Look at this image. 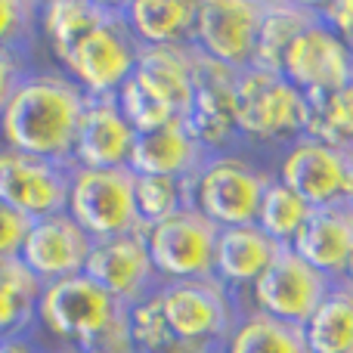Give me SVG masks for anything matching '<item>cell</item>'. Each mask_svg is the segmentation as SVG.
Returning <instances> with one entry per match:
<instances>
[{"label": "cell", "mask_w": 353, "mask_h": 353, "mask_svg": "<svg viewBox=\"0 0 353 353\" xmlns=\"http://www.w3.org/2000/svg\"><path fill=\"white\" fill-rule=\"evenodd\" d=\"M137 146V130L121 115L115 97H87V109L81 118L78 137L72 149L74 168H90V171H112V168H128Z\"/></svg>", "instance_id": "e0dca14e"}, {"label": "cell", "mask_w": 353, "mask_h": 353, "mask_svg": "<svg viewBox=\"0 0 353 353\" xmlns=\"http://www.w3.org/2000/svg\"><path fill=\"white\" fill-rule=\"evenodd\" d=\"M332 285H335V279L310 267L292 248H282L273 267L248 288L245 298H248V310L304 329L307 319L316 313L323 298L332 292Z\"/></svg>", "instance_id": "ba28073f"}, {"label": "cell", "mask_w": 353, "mask_h": 353, "mask_svg": "<svg viewBox=\"0 0 353 353\" xmlns=\"http://www.w3.org/2000/svg\"><path fill=\"white\" fill-rule=\"evenodd\" d=\"M90 251H93V239L74 223L72 214L62 211V214H53V217H43L31 223L19 261L43 285H50V282L84 273Z\"/></svg>", "instance_id": "2e32d148"}, {"label": "cell", "mask_w": 353, "mask_h": 353, "mask_svg": "<svg viewBox=\"0 0 353 353\" xmlns=\"http://www.w3.org/2000/svg\"><path fill=\"white\" fill-rule=\"evenodd\" d=\"M301 137L353 149V84L301 93Z\"/></svg>", "instance_id": "484cf974"}, {"label": "cell", "mask_w": 353, "mask_h": 353, "mask_svg": "<svg viewBox=\"0 0 353 353\" xmlns=\"http://www.w3.org/2000/svg\"><path fill=\"white\" fill-rule=\"evenodd\" d=\"M112 10H115V3H105V0H50V3H41V37L53 53V59L62 65L68 53L103 19H109Z\"/></svg>", "instance_id": "7402d4cb"}, {"label": "cell", "mask_w": 353, "mask_h": 353, "mask_svg": "<svg viewBox=\"0 0 353 353\" xmlns=\"http://www.w3.org/2000/svg\"><path fill=\"white\" fill-rule=\"evenodd\" d=\"M115 103L137 134H149V130H159L171 121H183L174 105L161 97L159 87L143 78L140 72H134L121 84V90L115 93Z\"/></svg>", "instance_id": "f1b7e54d"}, {"label": "cell", "mask_w": 353, "mask_h": 353, "mask_svg": "<svg viewBox=\"0 0 353 353\" xmlns=\"http://www.w3.org/2000/svg\"><path fill=\"white\" fill-rule=\"evenodd\" d=\"M220 353H310L304 341V329L279 323L273 316H263L248 310L239 316L232 335L226 338Z\"/></svg>", "instance_id": "83f0119b"}, {"label": "cell", "mask_w": 353, "mask_h": 353, "mask_svg": "<svg viewBox=\"0 0 353 353\" xmlns=\"http://www.w3.org/2000/svg\"><path fill=\"white\" fill-rule=\"evenodd\" d=\"M41 37V3L0 0V50L28 56Z\"/></svg>", "instance_id": "1f68e13d"}, {"label": "cell", "mask_w": 353, "mask_h": 353, "mask_svg": "<svg viewBox=\"0 0 353 353\" xmlns=\"http://www.w3.org/2000/svg\"><path fill=\"white\" fill-rule=\"evenodd\" d=\"M282 245L273 242L257 223L251 226H226L217 239V261L214 279L223 282L232 294H248V288L273 267Z\"/></svg>", "instance_id": "ffe728a7"}, {"label": "cell", "mask_w": 353, "mask_h": 353, "mask_svg": "<svg viewBox=\"0 0 353 353\" xmlns=\"http://www.w3.org/2000/svg\"><path fill=\"white\" fill-rule=\"evenodd\" d=\"M236 68L199 53L195 62V93L192 109L186 115V128L211 155L239 152L242 137L236 130Z\"/></svg>", "instance_id": "5bb4252c"}, {"label": "cell", "mask_w": 353, "mask_h": 353, "mask_svg": "<svg viewBox=\"0 0 353 353\" xmlns=\"http://www.w3.org/2000/svg\"><path fill=\"white\" fill-rule=\"evenodd\" d=\"M72 174L74 165L0 146V201L16 208L28 220L68 211Z\"/></svg>", "instance_id": "7c38bea8"}, {"label": "cell", "mask_w": 353, "mask_h": 353, "mask_svg": "<svg viewBox=\"0 0 353 353\" xmlns=\"http://www.w3.org/2000/svg\"><path fill=\"white\" fill-rule=\"evenodd\" d=\"M273 176L298 192L310 208L353 201V149L298 137L282 149Z\"/></svg>", "instance_id": "30bf717a"}, {"label": "cell", "mask_w": 353, "mask_h": 353, "mask_svg": "<svg viewBox=\"0 0 353 353\" xmlns=\"http://www.w3.org/2000/svg\"><path fill=\"white\" fill-rule=\"evenodd\" d=\"M199 0H128L121 16L140 47H180L192 43Z\"/></svg>", "instance_id": "44dd1931"}, {"label": "cell", "mask_w": 353, "mask_h": 353, "mask_svg": "<svg viewBox=\"0 0 353 353\" xmlns=\"http://www.w3.org/2000/svg\"><path fill=\"white\" fill-rule=\"evenodd\" d=\"M0 353H50V350H43V344H37L34 335H28V338H16V341L0 344Z\"/></svg>", "instance_id": "8d00e7d4"}, {"label": "cell", "mask_w": 353, "mask_h": 353, "mask_svg": "<svg viewBox=\"0 0 353 353\" xmlns=\"http://www.w3.org/2000/svg\"><path fill=\"white\" fill-rule=\"evenodd\" d=\"M31 223H34V220H28L25 214H19L16 208L0 201V261L22 254V245H25V239H28Z\"/></svg>", "instance_id": "836d02e7"}, {"label": "cell", "mask_w": 353, "mask_h": 353, "mask_svg": "<svg viewBox=\"0 0 353 353\" xmlns=\"http://www.w3.org/2000/svg\"><path fill=\"white\" fill-rule=\"evenodd\" d=\"M292 251L329 279H344L353 257V201L313 208L292 242Z\"/></svg>", "instance_id": "ac0fdd59"}, {"label": "cell", "mask_w": 353, "mask_h": 353, "mask_svg": "<svg viewBox=\"0 0 353 353\" xmlns=\"http://www.w3.org/2000/svg\"><path fill=\"white\" fill-rule=\"evenodd\" d=\"M140 41L130 34L128 22L121 16V3L109 12V19L97 25L78 47L68 53V59L59 65L62 74L74 81L90 99L115 97L121 84L140 65Z\"/></svg>", "instance_id": "52a82bcc"}, {"label": "cell", "mask_w": 353, "mask_h": 353, "mask_svg": "<svg viewBox=\"0 0 353 353\" xmlns=\"http://www.w3.org/2000/svg\"><path fill=\"white\" fill-rule=\"evenodd\" d=\"M267 0H199L192 47L226 68L254 65Z\"/></svg>", "instance_id": "8fae6325"}, {"label": "cell", "mask_w": 353, "mask_h": 353, "mask_svg": "<svg viewBox=\"0 0 353 353\" xmlns=\"http://www.w3.org/2000/svg\"><path fill=\"white\" fill-rule=\"evenodd\" d=\"M87 93L62 72H31L0 112V143L16 152L72 165Z\"/></svg>", "instance_id": "6da1fadb"}, {"label": "cell", "mask_w": 353, "mask_h": 353, "mask_svg": "<svg viewBox=\"0 0 353 353\" xmlns=\"http://www.w3.org/2000/svg\"><path fill=\"white\" fill-rule=\"evenodd\" d=\"M155 301L174 338V353H220L245 313L239 294L217 279L165 282Z\"/></svg>", "instance_id": "3957f363"}, {"label": "cell", "mask_w": 353, "mask_h": 353, "mask_svg": "<svg viewBox=\"0 0 353 353\" xmlns=\"http://www.w3.org/2000/svg\"><path fill=\"white\" fill-rule=\"evenodd\" d=\"M270 183L273 174L251 161L242 149L211 155L192 176V208L220 230L251 226L257 223V211Z\"/></svg>", "instance_id": "277c9868"}, {"label": "cell", "mask_w": 353, "mask_h": 353, "mask_svg": "<svg viewBox=\"0 0 353 353\" xmlns=\"http://www.w3.org/2000/svg\"><path fill=\"white\" fill-rule=\"evenodd\" d=\"M195 62H199V50L192 43H180V47H143L137 65V72L159 87L161 97L174 105L183 121L192 109Z\"/></svg>", "instance_id": "d4e9b609"}, {"label": "cell", "mask_w": 353, "mask_h": 353, "mask_svg": "<svg viewBox=\"0 0 353 353\" xmlns=\"http://www.w3.org/2000/svg\"><path fill=\"white\" fill-rule=\"evenodd\" d=\"M68 214L93 242L146 232L137 211V174L130 168H112V171L74 168Z\"/></svg>", "instance_id": "8992f818"}, {"label": "cell", "mask_w": 353, "mask_h": 353, "mask_svg": "<svg viewBox=\"0 0 353 353\" xmlns=\"http://www.w3.org/2000/svg\"><path fill=\"white\" fill-rule=\"evenodd\" d=\"M316 19L319 6L310 3V0H267L261 19V34H257L254 65L282 74V59H285L288 47Z\"/></svg>", "instance_id": "cb8c5ba5"}, {"label": "cell", "mask_w": 353, "mask_h": 353, "mask_svg": "<svg viewBox=\"0 0 353 353\" xmlns=\"http://www.w3.org/2000/svg\"><path fill=\"white\" fill-rule=\"evenodd\" d=\"M313 208L301 199L298 192L279 183L273 176V183L267 186L263 192V201H261V211H257V226L267 232L273 242H279L282 248H292V242L298 239L301 226L307 223Z\"/></svg>", "instance_id": "f546056e"}, {"label": "cell", "mask_w": 353, "mask_h": 353, "mask_svg": "<svg viewBox=\"0 0 353 353\" xmlns=\"http://www.w3.org/2000/svg\"><path fill=\"white\" fill-rule=\"evenodd\" d=\"M189 208H192V180L137 176V211L146 230Z\"/></svg>", "instance_id": "4dcf8cb0"}, {"label": "cell", "mask_w": 353, "mask_h": 353, "mask_svg": "<svg viewBox=\"0 0 353 353\" xmlns=\"http://www.w3.org/2000/svg\"><path fill=\"white\" fill-rule=\"evenodd\" d=\"M310 353H353V285L338 279L304 325Z\"/></svg>", "instance_id": "4316f807"}, {"label": "cell", "mask_w": 353, "mask_h": 353, "mask_svg": "<svg viewBox=\"0 0 353 353\" xmlns=\"http://www.w3.org/2000/svg\"><path fill=\"white\" fill-rule=\"evenodd\" d=\"M34 72L28 62V56H19L12 50H0V112L6 109V103L12 99V93L19 90L28 74Z\"/></svg>", "instance_id": "e575fe53"}, {"label": "cell", "mask_w": 353, "mask_h": 353, "mask_svg": "<svg viewBox=\"0 0 353 353\" xmlns=\"http://www.w3.org/2000/svg\"><path fill=\"white\" fill-rule=\"evenodd\" d=\"M43 282L19 257L0 261V344L37 332V301Z\"/></svg>", "instance_id": "603a6c76"}, {"label": "cell", "mask_w": 353, "mask_h": 353, "mask_svg": "<svg viewBox=\"0 0 353 353\" xmlns=\"http://www.w3.org/2000/svg\"><path fill=\"white\" fill-rule=\"evenodd\" d=\"M344 279H347L350 285H353V257H350V267H347V276H344Z\"/></svg>", "instance_id": "f35d334b"}, {"label": "cell", "mask_w": 353, "mask_h": 353, "mask_svg": "<svg viewBox=\"0 0 353 353\" xmlns=\"http://www.w3.org/2000/svg\"><path fill=\"white\" fill-rule=\"evenodd\" d=\"M316 6L323 22L341 37L344 47L353 53V0H325V3H316Z\"/></svg>", "instance_id": "d590c367"}, {"label": "cell", "mask_w": 353, "mask_h": 353, "mask_svg": "<svg viewBox=\"0 0 353 353\" xmlns=\"http://www.w3.org/2000/svg\"><path fill=\"white\" fill-rule=\"evenodd\" d=\"M236 130L245 143L285 149L301 137V93L285 74L248 65L236 78Z\"/></svg>", "instance_id": "5b68a950"}, {"label": "cell", "mask_w": 353, "mask_h": 353, "mask_svg": "<svg viewBox=\"0 0 353 353\" xmlns=\"http://www.w3.org/2000/svg\"><path fill=\"white\" fill-rule=\"evenodd\" d=\"M220 226L201 211L189 208L146 230V245L165 282L214 279Z\"/></svg>", "instance_id": "9c48e42d"}, {"label": "cell", "mask_w": 353, "mask_h": 353, "mask_svg": "<svg viewBox=\"0 0 353 353\" xmlns=\"http://www.w3.org/2000/svg\"><path fill=\"white\" fill-rule=\"evenodd\" d=\"M37 332L59 341V347H78L87 353H134L128 307L118 304L84 273L43 285L37 301Z\"/></svg>", "instance_id": "7a4b0ae2"}, {"label": "cell", "mask_w": 353, "mask_h": 353, "mask_svg": "<svg viewBox=\"0 0 353 353\" xmlns=\"http://www.w3.org/2000/svg\"><path fill=\"white\" fill-rule=\"evenodd\" d=\"M208 159H211V152L189 134L186 121H171L159 130L137 134V146L128 168L137 176L192 180Z\"/></svg>", "instance_id": "d6986e66"}, {"label": "cell", "mask_w": 353, "mask_h": 353, "mask_svg": "<svg viewBox=\"0 0 353 353\" xmlns=\"http://www.w3.org/2000/svg\"><path fill=\"white\" fill-rule=\"evenodd\" d=\"M53 353H87V350H78V347H56Z\"/></svg>", "instance_id": "74e56055"}, {"label": "cell", "mask_w": 353, "mask_h": 353, "mask_svg": "<svg viewBox=\"0 0 353 353\" xmlns=\"http://www.w3.org/2000/svg\"><path fill=\"white\" fill-rule=\"evenodd\" d=\"M282 74L298 93L338 90L353 84V53L319 16L288 47L282 59Z\"/></svg>", "instance_id": "9a60e30c"}, {"label": "cell", "mask_w": 353, "mask_h": 353, "mask_svg": "<svg viewBox=\"0 0 353 353\" xmlns=\"http://www.w3.org/2000/svg\"><path fill=\"white\" fill-rule=\"evenodd\" d=\"M128 329L130 341H134V353H174V338L165 325L155 294L128 307Z\"/></svg>", "instance_id": "d6a6232c"}, {"label": "cell", "mask_w": 353, "mask_h": 353, "mask_svg": "<svg viewBox=\"0 0 353 353\" xmlns=\"http://www.w3.org/2000/svg\"><path fill=\"white\" fill-rule=\"evenodd\" d=\"M84 276H90L99 288H105L124 307L152 298L165 285V279L152 263V254H149L146 232H128V236L93 242Z\"/></svg>", "instance_id": "4fadbf2b"}]
</instances>
